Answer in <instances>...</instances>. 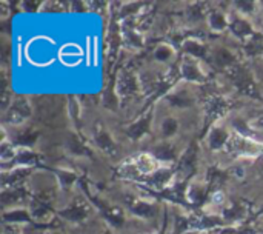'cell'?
Returning <instances> with one entry per match:
<instances>
[{
	"mask_svg": "<svg viewBox=\"0 0 263 234\" xmlns=\"http://www.w3.org/2000/svg\"><path fill=\"white\" fill-rule=\"evenodd\" d=\"M227 150L233 156H240V157H257L263 151L259 143L242 134H233L227 145Z\"/></svg>",
	"mask_w": 263,
	"mask_h": 234,
	"instance_id": "6da1fadb",
	"label": "cell"
},
{
	"mask_svg": "<svg viewBox=\"0 0 263 234\" xmlns=\"http://www.w3.org/2000/svg\"><path fill=\"white\" fill-rule=\"evenodd\" d=\"M32 113V106L26 97H17L11 102L9 108L3 114V123L9 125H22Z\"/></svg>",
	"mask_w": 263,
	"mask_h": 234,
	"instance_id": "7a4b0ae2",
	"label": "cell"
},
{
	"mask_svg": "<svg viewBox=\"0 0 263 234\" xmlns=\"http://www.w3.org/2000/svg\"><path fill=\"white\" fill-rule=\"evenodd\" d=\"M37 114H39V119L46 123V125H52V123H57L60 122L62 119V106L60 103L52 99V97H42L39 99L37 105Z\"/></svg>",
	"mask_w": 263,
	"mask_h": 234,
	"instance_id": "3957f363",
	"label": "cell"
},
{
	"mask_svg": "<svg viewBox=\"0 0 263 234\" xmlns=\"http://www.w3.org/2000/svg\"><path fill=\"white\" fill-rule=\"evenodd\" d=\"M139 86H140V85H139L137 77H136L133 73L123 69V71L119 74V77H117L116 91H117V94H119L120 97H128V96L136 94V93L139 91Z\"/></svg>",
	"mask_w": 263,
	"mask_h": 234,
	"instance_id": "277c9868",
	"label": "cell"
},
{
	"mask_svg": "<svg viewBox=\"0 0 263 234\" xmlns=\"http://www.w3.org/2000/svg\"><path fill=\"white\" fill-rule=\"evenodd\" d=\"M134 168L139 174H143V176H153L160 167H159V160L149 154V153H142L139 154L136 159H134Z\"/></svg>",
	"mask_w": 263,
	"mask_h": 234,
	"instance_id": "5b68a950",
	"label": "cell"
},
{
	"mask_svg": "<svg viewBox=\"0 0 263 234\" xmlns=\"http://www.w3.org/2000/svg\"><path fill=\"white\" fill-rule=\"evenodd\" d=\"M182 76L186 80L196 82V83H202V82L206 80V76L202 71L200 63L197 62V59H193V57H188V59L183 60V63H182Z\"/></svg>",
	"mask_w": 263,
	"mask_h": 234,
	"instance_id": "8992f818",
	"label": "cell"
},
{
	"mask_svg": "<svg viewBox=\"0 0 263 234\" xmlns=\"http://www.w3.org/2000/svg\"><path fill=\"white\" fill-rule=\"evenodd\" d=\"M231 136H233V134H231L225 127L216 125V127H213V130L210 131L208 145H210V148H211L213 151H219V150H222L223 147L228 145Z\"/></svg>",
	"mask_w": 263,
	"mask_h": 234,
	"instance_id": "52a82bcc",
	"label": "cell"
},
{
	"mask_svg": "<svg viewBox=\"0 0 263 234\" xmlns=\"http://www.w3.org/2000/svg\"><path fill=\"white\" fill-rule=\"evenodd\" d=\"M230 29L239 39H248V37L253 35V26H251V23L247 19H243L240 14H237L230 22Z\"/></svg>",
	"mask_w": 263,
	"mask_h": 234,
	"instance_id": "ba28073f",
	"label": "cell"
},
{
	"mask_svg": "<svg viewBox=\"0 0 263 234\" xmlns=\"http://www.w3.org/2000/svg\"><path fill=\"white\" fill-rule=\"evenodd\" d=\"M174 173L168 168H159L153 176L148 177V184L149 187L156 188V190H163L166 185H170V182L173 181Z\"/></svg>",
	"mask_w": 263,
	"mask_h": 234,
	"instance_id": "9c48e42d",
	"label": "cell"
},
{
	"mask_svg": "<svg viewBox=\"0 0 263 234\" xmlns=\"http://www.w3.org/2000/svg\"><path fill=\"white\" fill-rule=\"evenodd\" d=\"M60 214H62V218H65L66 221L79 224V222H82V221L88 216V210H86V207H85L83 204L76 202V204L69 205L68 208H65Z\"/></svg>",
	"mask_w": 263,
	"mask_h": 234,
	"instance_id": "30bf717a",
	"label": "cell"
},
{
	"mask_svg": "<svg viewBox=\"0 0 263 234\" xmlns=\"http://www.w3.org/2000/svg\"><path fill=\"white\" fill-rule=\"evenodd\" d=\"M213 62L219 68H228V66H233L236 63V57H234V54L230 49H227V48H217L213 52Z\"/></svg>",
	"mask_w": 263,
	"mask_h": 234,
	"instance_id": "8fae6325",
	"label": "cell"
},
{
	"mask_svg": "<svg viewBox=\"0 0 263 234\" xmlns=\"http://www.w3.org/2000/svg\"><path fill=\"white\" fill-rule=\"evenodd\" d=\"M149 120H151L149 116L140 117L137 122H134V123L128 128V136H129L131 139H134V140L142 139V137L146 134V131L149 130Z\"/></svg>",
	"mask_w": 263,
	"mask_h": 234,
	"instance_id": "7c38bea8",
	"label": "cell"
},
{
	"mask_svg": "<svg viewBox=\"0 0 263 234\" xmlns=\"http://www.w3.org/2000/svg\"><path fill=\"white\" fill-rule=\"evenodd\" d=\"M160 134L163 139H173L179 133V120L173 116H166L160 123Z\"/></svg>",
	"mask_w": 263,
	"mask_h": 234,
	"instance_id": "4fadbf2b",
	"label": "cell"
},
{
	"mask_svg": "<svg viewBox=\"0 0 263 234\" xmlns=\"http://www.w3.org/2000/svg\"><path fill=\"white\" fill-rule=\"evenodd\" d=\"M157 160H163V162H173L177 154H176V147H173L171 143L165 142L159 147L154 148V151L151 153Z\"/></svg>",
	"mask_w": 263,
	"mask_h": 234,
	"instance_id": "5bb4252c",
	"label": "cell"
},
{
	"mask_svg": "<svg viewBox=\"0 0 263 234\" xmlns=\"http://www.w3.org/2000/svg\"><path fill=\"white\" fill-rule=\"evenodd\" d=\"M208 23H210V28L214 32H220V31L230 28V22H228L227 15L223 12H220V11H213L208 15Z\"/></svg>",
	"mask_w": 263,
	"mask_h": 234,
	"instance_id": "9a60e30c",
	"label": "cell"
},
{
	"mask_svg": "<svg viewBox=\"0 0 263 234\" xmlns=\"http://www.w3.org/2000/svg\"><path fill=\"white\" fill-rule=\"evenodd\" d=\"M183 49L193 57V59H202L206 56V48L202 42L196 39H186L183 43Z\"/></svg>",
	"mask_w": 263,
	"mask_h": 234,
	"instance_id": "2e32d148",
	"label": "cell"
},
{
	"mask_svg": "<svg viewBox=\"0 0 263 234\" xmlns=\"http://www.w3.org/2000/svg\"><path fill=\"white\" fill-rule=\"evenodd\" d=\"M168 102L173 106H179V108H188V106H191L194 103L193 97L190 96L188 91H177V93H174L173 96H170Z\"/></svg>",
	"mask_w": 263,
	"mask_h": 234,
	"instance_id": "e0dca14e",
	"label": "cell"
},
{
	"mask_svg": "<svg viewBox=\"0 0 263 234\" xmlns=\"http://www.w3.org/2000/svg\"><path fill=\"white\" fill-rule=\"evenodd\" d=\"M29 219L31 216L25 210H11L3 213V221L9 224H22V222H28Z\"/></svg>",
	"mask_w": 263,
	"mask_h": 234,
	"instance_id": "ac0fdd59",
	"label": "cell"
},
{
	"mask_svg": "<svg viewBox=\"0 0 263 234\" xmlns=\"http://www.w3.org/2000/svg\"><path fill=\"white\" fill-rule=\"evenodd\" d=\"M131 210L134 214L137 216H142V218H151L154 213H156V208L148 204V202H143V201H136L133 205H131Z\"/></svg>",
	"mask_w": 263,
	"mask_h": 234,
	"instance_id": "d6986e66",
	"label": "cell"
},
{
	"mask_svg": "<svg viewBox=\"0 0 263 234\" xmlns=\"http://www.w3.org/2000/svg\"><path fill=\"white\" fill-rule=\"evenodd\" d=\"M31 216L34 218V219H37V221H45V219H48V218H51V210L45 205V204H42V202H32V205H31Z\"/></svg>",
	"mask_w": 263,
	"mask_h": 234,
	"instance_id": "ffe728a7",
	"label": "cell"
},
{
	"mask_svg": "<svg viewBox=\"0 0 263 234\" xmlns=\"http://www.w3.org/2000/svg\"><path fill=\"white\" fill-rule=\"evenodd\" d=\"M96 140H97V145H99L103 151H106V153H114V151H116V145H114L111 136H109L106 131H100V133L96 136Z\"/></svg>",
	"mask_w": 263,
	"mask_h": 234,
	"instance_id": "44dd1931",
	"label": "cell"
},
{
	"mask_svg": "<svg viewBox=\"0 0 263 234\" xmlns=\"http://www.w3.org/2000/svg\"><path fill=\"white\" fill-rule=\"evenodd\" d=\"M173 56H174V49L170 45H160L154 49V57L157 62L166 63L173 59Z\"/></svg>",
	"mask_w": 263,
	"mask_h": 234,
	"instance_id": "7402d4cb",
	"label": "cell"
},
{
	"mask_svg": "<svg viewBox=\"0 0 263 234\" xmlns=\"http://www.w3.org/2000/svg\"><path fill=\"white\" fill-rule=\"evenodd\" d=\"M123 40H125V45L128 48H139V46H142V39H140V35L134 29H126L125 35H123Z\"/></svg>",
	"mask_w": 263,
	"mask_h": 234,
	"instance_id": "603a6c76",
	"label": "cell"
},
{
	"mask_svg": "<svg viewBox=\"0 0 263 234\" xmlns=\"http://www.w3.org/2000/svg\"><path fill=\"white\" fill-rule=\"evenodd\" d=\"M17 154H18V151H17L15 147H12V143L8 145L6 142H2V153H0V157H2V162H3V164H6V162L15 159Z\"/></svg>",
	"mask_w": 263,
	"mask_h": 234,
	"instance_id": "cb8c5ba5",
	"label": "cell"
},
{
	"mask_svg": "<svg viewBox=\"0 0 263 234\" xmlns=\"http://www.w3.org/2000/svg\"><path fill=\"white\" fill-rule=\"evenodd\" d=\"M234 6L239 9L240 15H245V14H253V11L256 8V3H253V2H237Z\"/></svg>",
	"mask_w": 263,
	"mask_h": 234,
	"instance_id": "d4e9b609",
	"label": "cell"
},
{
	"mask_svg": "<svg viewBox=\"0 0 263 234\" xmlns=\"http://www.w3.org/2000/svg\"><path fill=\"white\" fill-rule=\"evenodd\" d=\"M68 147H69V150H71L72 153H77V154H86V151L83 150V145H82V143H80L74 136H71V137H69Z\"/></svg>",
	"mask_w": 263,
	"mask_h": 234,
	"instance_id": "484cf974",
	"label": "cell"
},
{
	"mask_svg": "<svg viewBox=\"0 0 263 234\" xmlns=\"http://www.w3.org/2000/svg\"><path fill=\"white\" fill-rule=\"evenodd\" d=\"M59 176H60V182H62L63 187H69L76 179V176H72L71 173H66V171H62Z\"/></svg>",
	"mask_w": 263,
	"mask_h": 234,
	"instance_id": "4316f807",
	"label": "cell"
},
{
	"mask_svg": "<svg viewBox=\"0 0 263 234\" xmlns=\"http://www.w3.org/2000/svg\"><path fill=\"white\" fill-rule=\"evenodd\" d=\"M211 201H213V204H223V201H225V194H223L222 191H217V193H214V194H213Z\"/></svg>",
	"mask_w": 263,
	"mask_h": 234,
	"instance_id": "83f0119b",
	"label": "cell"
},
{
	"mask_svg": "<svg viewBox=\"0 0 263 234\" xmlns=\"http://www.w3.org/2000/svg\"><path fill=\"white\" fill-rule=\"evenodd\" d=\"M220 234H236L233 230H225V231H222Z\"/></svg>",
	"mask_w": 263,
	"mask_h": 234,
	"instance_id": "f1b7e54d",
	"label": "cell"
}]
</instances>
